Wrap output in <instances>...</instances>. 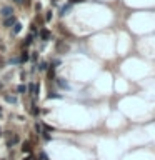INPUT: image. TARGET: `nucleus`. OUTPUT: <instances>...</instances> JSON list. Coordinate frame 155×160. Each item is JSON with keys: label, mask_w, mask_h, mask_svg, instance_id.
I'll return each mask as SVG.
<instances>
[{"label": "nucleus", "mask_w": 155, "mask_h": 160, "mask_svg": "<svg viewBox=\"0 0 155 160\" xmlns=\"http://www.w3.org/2000/svg\"><path fill=\"white\" fill-rule=\"evenodd\" d=\"M0 13H2V17H3V19L12 17V15H14V8H12L10 5H5V7H2V8H0Z\"/></svg>", "instance_id": "nucleus-1"}, {"label": "nucleus", "mask_w": 155, "mask_h": 160, "mask_svg": "<svg viewBox=\"0 0 155 160\" xmlns=\"http://www.w3.org/2000/svg\"><path fill=\"white\" fill-rule=\"evenodd\" d=\"M17 23V19H15L14 15L12 17H7V19H3V27L5 28H10V27H14Z\"/></svg>", "instance_id": "nucleus-2"}, {"label": "nucleus", "mask_w": 155, "mask_h": 160, "mask_svg": "<svg viewBox=\"0 0 155 160\" xmlns=\"http://www.w3.org/2000/svg\"><path fill=\"white\" fill-rule=\"evenodd\" d=\"M40 39L43 40V42H47V40L50 39V30H47V28H42V30H40Z\"/></svg>", "instance_id": "nucleus-3"}, {"label": "nucleus", "mask_w": 155, "mask_h": 160, "mask_svg": "<svg viewBox=\"0 0 155 160\" xmlns=\"http://www.w3.org/2000/svg\"><path fill=\"white\" fill-rule=\"evenodd\" d=\"M57 85L63 88V90H68V83L65 82V79H57Z\"/></svg>", "instance_id": "nucleus-4"}, {"label": "nucleus", "mask_w": 155, "mask_h": 160, "mask_svg": "<svg viewBox=\"0 0 155 160\" xmlns=\"http://www.w3.org/2000/svg\"><path fill=\"white\" fill-rule=\"evenodd\" d=\"M15 143H19V135H14L12 139L8 140V142H7V147H14Z\"/></svg>", "instance_id": "nucleus-5"}, {"label": "nucleus", "mask_w": 155, "mask_h": 160, "mask_svg": "<svg viewBox=\"0 0 155 160\" xmlns=\"http://www.w3.org/2000/svg\"><path fill=\"white\" fill-rule=\"evenodd\" d=\"M3 99L7 100L8 103H17V99H15L14 95H7V93H3Z\"/></svg>", "instance_id": "nucleus-6"}, {"label": "nucleus", "mask_w": 155, "mask_h": 160, "mask_svg": "<svg viewBox=\"0 0 155 160\" xmlns=\"http://www.w3.org/2000/svg\"><path fill=\"white\" fill-rule=\"evenodd\" d=\"M30 59V55H28V52H22V55H20V59H19V62H27V60Z\"/></svg>", "instance_id": "nucleus-7"}, {"label": "nucleus", "mask_w": 155, "mask_h": 160, "mask_svg": "<svg viewBox=\"0 0 155 160\" xmlns=\"http://www.w3.org/2000/svg\"><path fill=\"white\" fill-rule=\"evenodd\" d=\"M39 70H40V72L48 70V63H47V62H40V63H39Z\"/></svg>", "instance_id": "nucleus-8"}, {"label": "nucleus", "mask_w": 155, "mask_h": 160, "mask_svg": "<svg viewBox=\"0 0 155 160\" xmlns=\"http://www.w3.org/2000/svg\"><path fill=\"white\" fill-rule=\"evenodd\" d=\"M22 150H23V152H30V150H32V147H30V142H23V145H22Z\"/></svg>", "instance_id": "nucleus-9"}, {"label": "nucleus", "mask_w": 155, "mask_h": 160, "mask_svg": "<svg viewBox=\"0 0 155 160\" xmlns=\"http://www.w3.org/2000/svg\"><path fill=\"white\" fill-rule=\"evenodd\" d=\"M20 30H22V25H20V23H15L12 33H14V35H17V33H20Z\"/></svg>", "instance_id": "nucleus-10"}, {"label": "nucleus", "mask_w": 155, "mask_h": 160, "mask_svg": "<svg viewBox=\"0 0 155 160\" xmlns=\"http://www.w3.org/2000/svg\"><path fill=\"white\" fill-rule=\"evenodd\" d=\"M39 112H40V110H39V107H37V105L30 107V113H32V115H39Z\"/></svg>", "instance_id": "nucleus-11"}, {"label": "nucleus", "mask_w": 155, "mask_h": 160, "mask_svg": "<svg viewBox=\"0 0 155 160\" xmlns=\"http://www.w3.org/2000/svg\"><path fill=\"white\" fill-rule=\"evenodd\" d=\"M70 8H72V5H65V7L60 10V13H59V15H67V12L70 10Z\"/></svg>", "instance_id": "nucleus-12"}, {"label": "nucleus", "mask_w": 155, "mask_h": 160, "mask_svg": "<svg viewBox=\"0 0 155 160\" xmlns=\"http://www.w3.org/2000/svg\"><path fill=\"white\" fill-rule=\"evenodd\" d=\"M32 42H34V37H32V35H28L27 39H25V42H23V45H25V47H28L30 43H32Z\"/></svg>", "instance_id": "nucleus-13"}, {"label": "nucleus", "mask_w": 155, "mask_h": 160, "mask_svg": "<svg viewBox=\"0 0 155 160\" xmlns=\"http://www.w3.org/2000/svg\"><path fill=\"white\" fill-rule=\"evenodd\" d=\"M42 139H43V140H47V142H48V140L52 139V137H50V133H48L47 130H43V132H42Z\"/></svg>", "instance_id": "nucleus-14"}, {"label": "nucleus", "mask_w": 155, "mask_h": 160, "mask_svg": "<svg viewBox=\"0 0 155 160\" xmlns=\"http://www.w3.org/2000/svg\"><path fill=\"white\" fill-rule=\"evenodd\" d=\"M47 99H62V95H60V93H55V92H52L50 95H47Z\"/></svg>", "instance_id": "nucleus-15"}, {"label": "nucleus", "mask_w": 155, "mask_h": 160, "mask_svg": "<svg viewBox=\"0 0 155 160\" xmlns=\"http://www.w3.org/2000/svg\"><path fill=\"white\" fill-rule=\"evenodd\" d=\"M17 92H19V93H25V92H27V87H25V85H19V87H17Z\"/></svg>", "instance_id": "nucleus-16"}, {"label": "nucleus", "mask_w": 155, "mask_h": 160, "mask_svg": "<svg viewBox=\"0 0 155 160\" xmlns=\"http://www.w3.org/2000/svg\"><path fill=\"white\" fill-rule=\"evenodd\" d=\"M47 75H48V79H54V75H55V68H54V67H50V68H48Z\"/></svg>", "instance_id": "nucleus-17"}, {"label": "nucleus", "mask_w": 155, "mask_h": 160, "mask_svg": "<svg viewBox=\"0 0 155 160\" xmlns=\"http://www.w3.org/2000/svg\"><path fill=\"white\" fill-rule=\"evenodd\" d=\"M27 90H28V92H30V93H32V92H35V85H34V83H28Z\"/></svg>", "instance_id": "nucleus-18"}, {"label": "nucleus", "mask_w": 155, "mask_h": 160, "mask_svg": "<svg viewBox=\"0 0 155 160\" xmlns=\"http://www.w3.org/2000/svg\"><path fill=\"white\" fill-rule=\"evenodd\" d=\"M30 32H32V33H37V25H35V23H32V25H30Z\"/></svg>", "instance_id": "nucleus-19"}, {"label": "nucleus", "mask_w": 155, "mask_h": 160, "mask_svg": "<svg viewBox=\"0 0 155 160\" xmlns=\"http://www.w3.org/2000/svg\"><path fill=\"white\" fill-rule=\"evenodd\" d=\"M79 2H83V0H68V5H74V3H79Z\"/></svg>", "instance_id": "nucleus-20"}, {"label": "nucleus", "mask_w": 155, "mask_h": 160, "mask_svg": "<svg viewBox=\"0 0 155 160\" xmlns=\"http://www.w3.org/2000/svg\"><path fill=\"white\" fill-rule=\"evenodd\" d=\"M5 67V60L2 59V55H0V68H3Z\"/></svg>", "instance_id": "nucleus-21"}, {"label": "nucleus", "mask_w": 155, "mask_h": 160, "mask_svg": "<svg viewBox=\"0 0 155 160\" xmlns=\"http://www.w3.org/2000/svg\"><path fill=\"white\" fill-rule=\"evenodd\" d=\"M50 19H52V12H47V15H45V20H47V22H50Z\"/></svg>", "instance_id": "nucleus-22"}, {"label": "nucleus", "mask_w": 155, "mask_h": 160, "mask_svg": "<svg viewBox=\"0 0 155 160\" xmlns=\"http://www.w3.org/2000/svg\"><path fill=\"white\" fill-rule=\"evenodd\" d=\"M37 59H39V53H37V52H34V53H32V60L35 62Z\"/></svg>", "instance_id": "nucleus-23"}, {"label": "nucleus", "mask_w": 155, "mask_h": 160, "mask_svg": "<svg viewBox=\"0 0 155 160\" xmlns=\"http://www.w3.org/2000/svg\"><path fill=\"white\" fill-rule=\"evenodd\" d=\"M10 63H14V65H15V63H19V59H17V57H14V59L10 60Z\"/></svg>", "instance_id": "nucleus-24"}, {"label": "nucleus", "mask_w": 155, "mask_h": 160, "mask_svg": "<svg viewBox=\"0 0 155 160\" xmlns=\"http://www.w3.org/2000/svg\"><path fill=\"white\" fill-rule=\"evenodd\" d=\"M15 3H23V0H14Z\"/></svg>", "instance_id": "nucleus-25"}, {"label": "nucleus", "mask_w": 155, "mask_h": 160, "mask_svg": "<svg viewBox=\"0 0 155 160\" xmlns=\"http://www.w3.org/2000/svg\"><path fill=\"white\" fill-rule=\"evenodd\" d=\"M23 160H32V157H25V159H23Z\"/></svg>", "instance_id": "nucleus-26"}, {"label": "nucleus", "mask_w": 155, "mask_h": 160, "mask_svg": "<svg viewBox=\"0 0 155 160\" xmlns=\"http://www.w3.org/2000/svg\"><path fill=\"white\" fill-rule=\"evenodd\" d=\"M0 117H2V108H0Z\"/></svg>", "instance_id": "nucleus-27"}, {"label": "nucleus", "mask_w": 155, "mask_h": 160, "mask_svg": "<svg viewBox=\"0 0 155 160\" xmlns=\"http://www.w3.org/2000/svg\"><path fill=\"white\" fill-rule=\"evenodd\" d=\"M0 87H2V83H0Z\"/></svg>", "instance_id": "nucleus-28"}]
</instances>
